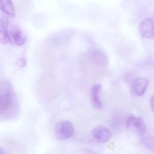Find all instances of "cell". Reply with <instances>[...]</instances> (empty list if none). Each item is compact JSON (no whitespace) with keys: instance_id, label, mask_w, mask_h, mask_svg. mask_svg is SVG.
I'll return each mask as SVG.
<instances>
[{"instance_id":"1","label":"cell","mask_w":154,"mask_h":154,"mask_svg":"<svg viewBox=\"0 0 154 154\" xmlns=\"http://www.w3.org/2000/svg\"><path fill=\"white\" fill-rule=\"evenodd\" d=\"M13 91L0 94V115H11V110L15 109L16 102Z\"/></svg>"},{"instance_id":"2","label":"cell","mask_w":154,"mask_h":154,"mask_svg":"<svg viewBox=\"0 0 154 154\" xmlns=\"http://www.w3.org/2000/svg\"><path fill=\"white\" fill-rule=\"evenodd\" d=\"M55 135L61 140L67 139L72 137L74 133L72 124L66 120L62 121L57 124L55 128Z\"/></svg>"},{"instance_id":"3","label":"cell","mask_w":154,"mask_h":154,"mask_svg":"<svg viewBox=\"0 0 154 154\" xmlns=\"http://www.w3.org/2000/svg\"><path fill=\"white\" fill-rule=\"evenodd\" d=\"M8 20L3 15H0V43L4 45H11L13 43L8 33Z\"/></svg>"},{"instance_id":"4","label":"cell","mask_w":154,"mask_h":154,"mask_svg":"<svg viewBox=\"0 0 154 154\" xmlns=\"http://www.w3.org/2000/svg\"><path fill=\"white\" fill-rule=\"evenodd\" d=\"M92 137L99 143L108 142L111 137V132L107 128L101 125L94 127L91 131Z\"/></svg>"},{"instance_id":"5","label":"cell","mask_w":154,"mask_h":154,"mask_svg":"<svg viewBox=\"0 0 154 154\" xmlns=\"http://www.w3.org/2000/svg\"><path fill=\"white\" fill-rule=\"evenodd\" d=\"M139 31L140 35L145 39L154 38V21L150 18L144 19L140 23Z\"/></svg>"},{"instance_id":"6","label":"cell","mask_w":154,"mask_h":154,"mask_svg":"<svg viewBox=\"0 0 154 154\" xmlns=\"http://www.w3.org/2000/svg\"><path fill=\"white\" fill-rule=\"evenodd\" d=\"M149 82L148 79L144 77L135 79L131 84V92L137 96H143L148 86Z\"/></svg>"},{"instance_id":"7","label":"cell","mask_w":154,"mask_h":154,"mask_svg":"<svg viewBox=\"0 0 154 154\" xmlns=\"http://www.w3.org/2000/svg\"><path fill=\"white\" fill-rule=\"evenodd\" d=\"M127 126L128 128H135L140 137L146 133V127L142 118L131 116L127 121Z\"/></svg>"},{"instance_id":"8","label":"cell","mask_w":154,"mask_h":154,"mask_svg":"<svg viewBox=\"0 0 154 154\" xmlns=\"http://www.w3.org/2000/svg\"><path fill=\"white\" fill-rule=\"evenodd\" d=\"M89 57L90 59L97 64H106L108 61L107 56L104 52L100 49H93L89 52Z\"/></svg>"},{"instance_id":"9","label":"cell","mask_w":154,"mask_h":154,"mask_svg":"<svg viewBox=\"0 0 154 154\" xmlns=\"http://www.w3.org/2000/svg\"><path fill=\"white\" fill-rule=\"evenodd\" d=\"M100 84H96L92 87L91 90V101L94 107L98 109H101L103 108L102 103L99 96V92L101 89Z\"/></svg>"},{"instance_id":"10","label":"cell","mask_w":154,"mask_h":154,"mask_svg":"<svg viewBox=\"0 0 154 154\" xmlns=\"http://www.w3.org/2000/svg\"><path fill=\"white\" fill-rule=\"evenodd\" d=\"M9 32L10 35L17 45L21 46L25 44L26 38L19 28L13 26L10 29Z\"/></svg>"},{"instance_id":"11","label":"cell","mask_w":154,"mask_h":154,"mask_svg":"<svg viewBox=\"0 0 154 154\" xmlns=\"http://www.w3.org/2000/svg\"><path fill=\"white\" fill-rule=\"evenodd\" d=\"M0 10L10 17L14 18L16 16L12 0H0Z\"/></svg>"},{"instance_id":"12","label":"cell","mask_w":154,"mask_h":154,"mask_svg":"<svg viewBox=\"0 0 154 154\" xmlns=\"http://www.w3.org/2000/svg\"><path fill=\"white\" fill-rule=\"evenodd\" d=\"M145 133L143 136H141V140L143 144L149 148H153V138L150 135H148Z\"/></svg>"},{"instance_id":"13","label":"cell","mask_w":154,"mask_h":154,"mask_svg":"<svg viewBox=\"0 0 154 154\" xmlns=\"http://www.w3.org/2000/svg\"><path fill=\"white\" fill-rule=\"evenodd\" d=\"M12 91L11 85L8 83L2 82L0 83V94H4Z\"/></svg>"},{"instance_id":"14","label":"cell","mask_w":154,"mask_h":154,"mask_svg":"<svg viewBox=\"0 0 154 154\" xmlns=\"http://www.w3.org/2000/svg\"><path fill=\"white\" fill-rule=\"evenodd\" d=\"M26 60L24 57H20L16 62V64L20 67H23L26 64Z\"/></svg>"},{"instance_id":"15","label":"cell","mask_w":154,"mask_h":154,"mask_svg":"<svg viewBox=\"0 0 154 154\" xmlns=\"http://www.w3.org/2000/svg\"><path fill=\"white\" fill-rule=\"evenodd\" d=\"M150 107H151V109L152 111H154V96H152L150 98Z\"/></svg>"},{"instance_id":"16","label":"cell","mask_w":154,"mask_h":154,"mask_svg":"<svg viewBox=\"0 0 154 154\" xmlns=\"http://www.w3.org/2000/svg\"><path fill=\"white\" fill-rule=\"evenodd\" d=\"M5 151L4 150L2 149L1 148H0V154H3V153H5Z\"/></svg>"}]
</instances>
